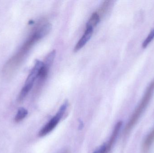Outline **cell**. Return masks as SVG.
Wrapping results in <instances>:
<instances>
[{
  "label": "cell",
  "instance_id": "6",
  "mask_svg": "<svg viewBox=\"0 0 154 153\" xmlns=\"http://www.w3.org/2000/svg\"><path fill=\"white\" fill-rule=\"evenodd\" d=\"M93 29L91 28H87L86 31L84 32V34H83L81 38L79 40V42L77 43L76 45L75 46V49H74L75 52L79 51V49L82 48L86 45L87 42L91 38L92 33H93Z\"/></svg>",
  "mask_w": 154,
  "mask_h": 153
},
{
  "label": "cell",
  "instance_id": "4",
  "mask_svg": "<svg viewBox=\"0 0 154 153\" xmlns=\"http://www.w3.org/2000/svg\"><path fill=\"white\" fill-rule=\"evenodd\" d=\"M68 106V102L66 101L60 108L57 114L41 129L38 135L41 137L47 135L52 131L57 125L65 114Z\"/></svg>",
  "mask_w": 154,
  "mask_h": 153
},
{
  "label": "cell",
  "instance_id": "8",
  "mask_svg": "<svg viewBox=\"0 0 154 153\" xmlns=\"http://www.w3.org/2000/svg\"><path fill=\"white\" fill-rule=\"evenodd\" d=\"M51 29V24L49 23H46L35 32L38 37L41 39L47 35L50 31Z\"/></svg>",
  "mask_w": 154,
  "mask_h": 153
},
{
  "label": "cell",
  "instance_id": "7",
  "mask_svg": "<svg viewBox=\"0 0 154 153\" xmlns=\"http://www.w3.org/2000/svg\"><path fill=\"white\" fill-rule=\"evenodd\" d=\"M154 142V128L147 136L143 145V151L144 152H148Z\"/></svg>",
  "mask_w": 154,
  "mask_h": 153
},
{
  "label": "cell",
  "instance_id": "9",
  "mask_svg": "<svg viewBox=\"0 0 154 153\" xmlns=\"http://www.w3.org/2000/svg\"><path fill=\"white\" fill-rule=\"evenodd\" d=\"M100 21V17L97 13H94L91 15L89 20L88 21L86 24L87 28H91L93 29Z\"/></svg>",
  "mask_w": 154,
  "mask_h": 153
},
{
  "label": "cell",
  "instance_id": "12",
  "mask_svg": "<svg viewBox=\"0 0 154 153\" xmlns=\"http://www.w3.org/2000/svg\"><path fill=\"white\" fill-rule=\"evenodd\" d=\"M154 38V29L151 31L147 37L146 38L145 40L143 42L142 46L143 48H145L147 46L150 44V42L153 40Z\"/></svg>",
  "mask_w": 154,
  "mask_h": 153
},
{
  "label": "cell",
  "instance_id": "5",
  "mask_svg": "<svg viewBox=\"0 0 154 153\" xmlns=\"http://www.w3.org/2000/svg\"><path fill=\"white\" fill-rule=\"evenodd\" d=\"M122 124H123V122L121 121H119L116 124L113 132H112L111 137H110V138H109V141L108 143L106 144L107 152H108L111 150L112 146L114 145V143L116 142L117 138L119 134L120 129H121Z\"/></svg>",
  "mask_w": 154,
  "mask_h": 153
},
{
  "label": "cell",
  "instance_id": "13",
  "mask_svg": "<svg viewBox=\"0 0 154 153\" xmlns=\"http://www.w3.org/2000/svg\"><path fill=\"white\" fill-rule=\"evenodd\" d=\"M106 144H103L93 153H106Z\"/></svg>",
  "mask_w": 154,
  "mask_h": 153
},
{
  "label": "cell",
  "instance_id": "2",
  "mask_svg": "<svg viewBox=\"0 0 154 153\" xmlns=\"http://www.w3.org/2000/svg\"><path fill=\"white\" fill-rule=\"evenodd\" d=\"M154 91V80L150 84L146 90V92L137 107L135 110L134 113L132 114L130 119L128 120L127 124L126 125L125 129V134L129 133L135 125L137 123L140 119V117L143 113L144 110L148 106L151 98L152 96Z\"/></svg>",
  "mask_w": 154,
  "mask_h": 153
},
{
  "label": "cell",
  "instance_id": "3",
  "mask_svg": "<svg viewBox=\"0 0 154 153\" xmlns=\"http://www.w3.org/2000/svg\"><path fill=\"white\" fill-rule=\"evenodd\" d=\"M43 66H44V63L43 62L39 60H37L36 61L35 66L28 76L25 81L24 86L19 94L18 98V102H21L23 101L26 96L28 95L29 92L30 91L33 86L34 81L38 77L40 71Z\"/></svg>",
  "mask_w": 154,
  "mask_h": 153
},
{
  "label": "cell",
  "instance_id": "10",
  "mask_svg": "<svg viewBox=\"0 0 154 153\" xmlns=\"http://www.w3.org/2000/svg\"><path fill=\"white\" fill-rule=\"evenodd\" d=\"M56 51L55 50H53L51 51L49 54H48L47 56L46 57V59L45 60V63H44V67L49 70L51 66L52 65L55 56H56Z\"/></svg>",
  "mask_w": 154,
  "mask_h": 153
},
{
  "label": "cell",
  "instance_id": "1",
  "mask_svg": "<svg viewBox=\"0 0 154 153\" xmlns=\"http://www.w3.org/2000/svg\"><path fill=\"white\" fill-rule=\"evenodd\" d=\"M39 39H40L35 32L29 37L17 53L11 57L5 64L2 71L5 76L11 77L13 75L24 60L31 48Z\"/></svg>",
  "mask_w": 154,
  "mask_h": 153
},
{
  "label": "cell",
  "instance_id": "11",
  "mask_svg": "<svg viewBox=\"0 0 154 153\" xmlns=\"http://www.w3.org/2000/svg\"><path fill=\"white\" fill-rule=\"evenodd\" d=\"M28 111L24 108L21 107L18 110V112L15 117L14 120L16 122L21 121L28 115Z\"/></svg>",
  "mask_w": 154,
  "mask_h": 153
}]
</instances>
